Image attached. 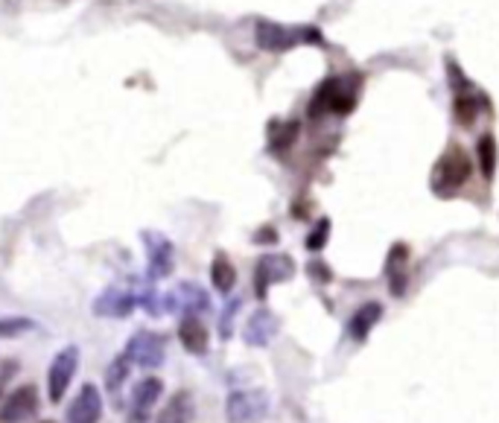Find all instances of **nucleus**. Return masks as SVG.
<instances>
[{"instance_id":"0eeeda50","label":"nucleus","mask_w":499,"mask_h":423,"mask_svg":"<svg viewBox=\"0 0 499 423\" xmlns=\"http://www.w3.org/2000/svg\"><path fill=\"white\" fill-rule=\"evenodd\" d=\"M143 246H147V277L164 281L175 269V249L173 242L158 231H143Z\"/></svg>"},{"instance_id":"4468645a","label":"nucleus","mask_w":499,"mask_h":423,"mask_svg":"<svg viewBox=\"0 0 499 423\" xmlns=\"http://www.w3.org/2000/svg\"><path fill=\"white\" fill-rule=\"evenodd\" d=\"M164 300H166V313H170V309H184V316H202L210 309V298L199 283H182Z\"/></svg>"},{"instance_id":"412c9836","label":"nucleus","mask_w":499,"mask_h":423,"mask_svg":"<svg viewBox=\"0 0 499 423\" xmlns=\"http://www.w3.org/2000/svg\"><path fill=\"white\" fill-rule=\"evenodd\" d=\"M36 327H38L36 321L27 316H0V339H18Z\"/></svg>"},{"instance_id":"1a4fd4ad","label":"nucleus","mask_w":499,"mask_h":423,"mask_svg":"<svg viewBox=\"0 0 499 423\" xmlns=\"http://www.w3.org/2000/svg\"><path fill=\"white\" fill-rule=\"evenodd\" d=\"M254 36H258V47L269 50V53H283V50L295 47V44H301V41H318V32L309 30V27H307V32H298V30L269 24V21H260Z\"/></svg>"},{"instance_id":"4be33fe9","label":"nucleus","mask_w":499,"mask_h":423,"mask_svg":"<svg viewBox=\"0 0 499 423\" xmlns=\"http://www.w3.org/2000/svg\"><path fill=\"white\" fill-rule=\"evenodd\" d=\"M476 161H479V170L485 178H494L496 170V140L494 135H482L479 147H476Z\"/></svg>"},{"instance_id":"9d476101","label":"nucleus","mask_w":499,"mask_h":423,"mask_svg":"<svg viewBox=\"0 0 499 423\" xmlns=\"http://www.w3.org/2000/svg\"><path fill=\"white\" fill-rule=\"evenodd\" d=\"M38 388L36 385H21L15 392H9V397L0 406V423H27L30 418L38 415Z\"/></svg>"},{"instance_id":"5701e85b","label":"nucleus","mask_w":499,"mask_h":423,"mask_svg":"<svg viewBox=\"0 0 499 423\" xmlns=\"http://www.w3.org/2000/svg\"><path fill=\"white\" fill-rule=\"evenodd\" d=\"M452 114H456V120L461 126H473L476 117H479V99L468 97V94L456 97V103H452Z\"/></svg>"},{"instance_id":"f3484780","label":"nucleus","mask_w":499,"mask_h":423,"mask_svg":"<svg viewBox=\"0 0 499 423\" xmlns=\"http://www.w3.org/2000/svg\"><path fill=\"white\" fill-rule=\"evenodd\" d=\"M383 318V304L380 300H365V304L357 309V313L351 316L348 321V333H351V339H357V342H365L368 339V333L374 330L376 321Z\"/></svg>"},{"instance_id":"20e7f679","label":"nucleus","mask_w":499,"mask_h":423,"mask_svg":"<svg viewBox=\"0 0 499 423\" xmlns=\"http://www.w3.org/2000/svg\"><path fill=\"white\" fill-rule=\"evenodd\" d=\"M76 371H80V348L76 344H68L59 353L53 356L50 371H47V397L50 403H62L64 394L73 383Z\"/></svg>"},{"instance_id":"9b49d317","label":"nucleus","mask_w":499,"mask_h":423,"mask_svg":"<svg viewBox=\"0 0 499 423\" xmlns=\"http://www.w3.org/2000/svg\"><path fill=\"white\" fill-rule=\"evenodd\" d=\"M68 423H99L103 420V394L94 383H85L68 406Z\"/></svg>"},{"instance_id":"f8f14e48","label":"nucleus","mask_w":499,"mask_h":423,"mask_svg":"<svg viewBox=\"0 0 499 423\" xmlns=\"http://www.w3.org/2000/svg\"><path fill=\"white\" fill-rule=\"evenodd\" d=\"M277 330H281V318H277L272 309H254V313L249 316L246 327H242V342L249 344V348H266L275 336Z\"/></svg>"},{"instance_id":"423d86ee","label":"nucleus","mask_w":499,"mask_h":423,"mask_svg":"<svg viewBox=\"0 0 499 423\" xmlns=\"http://www.w3.org/2000/svg\"><path fill=\"white\" fill-rule=\"evenodd\" d=\"M266 411H269V394L260 392V388H251V392L237 388L225 400L228 423H258Z\"/></svg>"},{"instance_id":"b1692460","label":"nucleus","mask_w":499,"mask_h":423,"mask_svg":"<svg viewBox=\"0 0 499 423\" xmlns=\"http://www.w3.org/2000/svg\"><path fill=\"white\" fill-rule=\"evenodd\" d=\"M295 138H298V123H283V126L275 123V126H272V149H275V152L292 147Z\"/></svg>"},{"instance_id":"393cba45","label":"nucleus","mask_w":499,"mask_h":423,"mask_svg":"<svg viewBox=\"0 0 499 423\" xmlns=\"http://www.w3.org/2000/svg\"><path fill=\"white\" fill-rule=\"evenodd\" d=\"M327 237H330V219H318V225L309 231V237H307V249L309 251H321V249H325Z\"/></svg>"},{"instance_id":"7ed1b4c3","label":"nucleus","mask_w":499,"mask_h":423,"mask_svg":"<svg viewBox=\"0 0 499 423\" xmlns=\"http://www.w3.org/2000/svg\"><path fill=\"white\" fill-rule=\"evenodd\" d=\"M123 356L143 371H155L166 360V339L155 330H138L129 336Z\"/></svg>"},{"instance_id":"a211bd4d","label":"nucleus","mask_w":499,"mask_h":423,"mask_svg":"<svg viewBox=\"0 0 499 423\" xmlns=\"http://www.w3.org/2000/svg\"><path fill=\"white\" fill-rule=\"evenodd\" d=\"M406 260H409V249L397 242V246L392 249V254H388V263H385L388 289H392V295H403V292H406V283H409Z\"/></svg>"},{"instance_id":"2eb2a0df","label":"nucleus","mask_w":499,"mask_h":423,"mask_svg":"<svg viewBox=\"0 0 499 423\" xmlns=\"http://www.w3.org/2000/svg\"><path fill=\"white\" fill-rule=\"evenodd\" d=\"M179 339L184 344L187 353L193 356H205L207 348H210V333L205 327V321L199 316H184L182 325H179Z\"/></svg>"},{"instance_id":"c85d7f7f","label":"nucleus","mask_w":499,"mask_h":423,"mask_svg":"<svg viewBox=\"0 0 499 423\" xmlns=\"http://www.w3.org/2000/svg\"><path fill=\"white\" fill-rule=\"evenodd\" d=\"M44 423H53V420H44Z\"/></svg>"},{"instance_id":"cd10ccee","label":"nucleus","mask_w":499,"mask_h":423,"mask_svg":"<svg viewBox=\"0 0 499 423\" xmlns=\"http://www.w3.org/2000/svg\"><path fill=\"white\" fill-rule=\"evenodd\" d=\"M275 240H277L275 228H260V233L254 237V242H275Z\"/></svg>"},{"instance_id":"a878e982","label":"nucleus","mask_w":499,"mask_h":423,"mask_svg":"<svg viewBox=\"0 0 499 423\" xmlns=\"http://www.w3.org/2000/svg\"><path fill=\"white\" fill-rule=\"evenodd\" d=\"M237 309H240V298H231L228 307H225V313H222V318H219V336L222 339H231V321H234Z\"/></svg>"},{"instance_id":"f03ea898","label":"nucleus","mask_w":499,"mask_h":423,"mask_svg":"<svg viewBox=\"0 0 499 423\" xmlns=\"http://www.w3.org/2000/svg\"><path fill=\"white\" fill-rule=\"evenodd\" d=\"M470 173H473V161L468 158V152H464L459 143H452V147L438 158L436 170H432V190L438 196H452L456 190H461Z\"/></svg>"},{"instance_id":"aec40b11","label":"nucleus","mask_w":499,"mask_h":423,"mask_svg":"<svg viewBox=\"0 0 499 423\" xmlns=\"http://www.w3.org/2000/svg\"><path fill=\"white\" fill-rule=\"evenodd\" d=\"M210 283H214L219 295H228L231 289L237 286V269H234V263L228 260V254L219 251L214 263H210Z\"/></svg>"},{"instance_id":"6ab92c4d","label":"nucleus","mask_w":499,"mask_h":423,"mask_svg":"<svg viewBox=\"0 0 499 423\" xmlns=\"http://www.w3.org/2000/svg\"><path fill=\"white\" fill-rule=\"evenodd\" d=\"M131 368H135V365H131L123 353H120L117 360H111V365L106 368V388H108V394H111L114 403H123V385L129 380Z\"/></svg>"},{"instance_id":"f257e3e1","label":"nucleus","mask_w":499,"mask_h":423,"mask_svg":"<svg viewBox=\"0 0 499 423\" xmlns=\"http://www.w3.org/2000/svg\"><path fill=\"white\" fill-rule=\"evenodd\" d=\"M353 106H357V80L348 85L345 80H339V76H330V80L318 85V91L313 94V99H309L307 114L316 120L325 114L345 117L353 111Z\"/></svg>"},{"instance_id":"6e6552de","label":"nucleus","mask_w":499,"mask_h":423,"mask_svg":"<svg viewBox=\"0 0 499 423\" xmlns=\"http://www.w3.org/2000/svg\"><path fill=\"white\" fill-rule=\"evenodd\" d=\"M295 272V263L292 258H286V254H263L254 266V295L260 300H266L269 295V286L272 283H281V281H290Z\"/></svg>"},{"instance_id":"bb28decb","label":"nucleus","mask_w":499,"mask_h":423,"mask_svg":"<svg viewBox=\"0 0 499 423\" xmlns=\"http://www.w3.org/2000/svg\"><path fill=\"white\" fill-rule=\"evenodd\" d=\"M307 272L313 275L318 283H327L330 277H333V275H330V269H327V266H325V263H318V260H313V263H309V266H307Z\"/></svg>"},{"instance_id":"ddd939ff","label":"nucleus","mask_w":499,"mask_h":423,"mask_svg":"<svg viewBox=\"0 0 499 423\" xmlns=\"http://www.w3.org/2000/svg\"><path fill=\"white\" fill-rule=\"evenodd\" d=\"M135 307H138V292H129V289H120V286H108L94 300V313L103 318H126Z\"/></svg>"},{"instance_id":"dca6fc26","label":"nucleus","mask_w":499,"mask_h":423,"mask_svg":"<svg viewBox=\"0 0 499 423\" xmlns=\"http://www.w3.org/2000/svg\"><path fill=\"white\" fill-rule=\"evenodd\" d=\"M196 418V400L190 392H175L170 400L164 403V409L155 415V423H193Z\"/></svg>"},{"instance_id":"39448f33","label":"nucleus","mask_w":499,"mask_h":423,"mask_svg":"<svg viewBox=\"0 0 499 423\" xmlns=\"http://www.w3.org/2000/svg\"><path fill=\"white\" fill-rule=\"evenodd\" d=\"M161 394H164V380H158V376H143V380H138L129 394L126 423H149V418H155L152 411L158 406Z\"/></svg>"}]
</instances>
